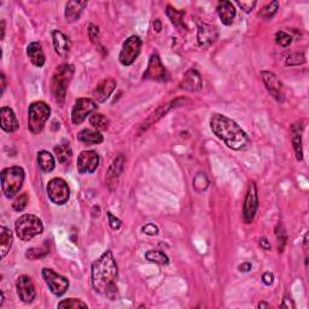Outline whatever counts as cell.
I'll list each match as a JSON object with an SVG mask.
<instances>
[{"mask_svg":"<svg viewBox=\"0 0 309 309\" xmlns=\"http://www.w3.org/2000/svg\"><path fill=\"white\" fill-rule=\"evenodd\" d=\"M91 278L96 293L114 301L118 295L117 278L118 268L114 255L107 250L92 263Z\"/></svg>","mask_w":309,"mask_h":309,"instance_id":"1","label":"cell"},{"mask_svg":"<svg viewBox=\"0 0 309 309\" xmlns=\"http://www.w3.org/2000/svg\"><path fill=\"white\" fill-rule=\"evenodd\" d=\"M211 132L221 139L229 149L239 150L245 149L249 144L248 134L236 121L222 114H214L210 117Z\"/></svg>","mask_w":309,"mask_h":309,"instance_id":"2","label":"cell"},{"mask_svg":"<svg viewBox=\"0 0 309 309\" xmlns=\"http://www.w3.org/2000/svg\"><path fill=\"white\" fill-rule=\"evenodd\" d=\"M75 67L73 64H61L51 79V95L58 106H63L67 97L68 86L73 80Z\"/></svg>","mask_w":309,"mask_h":309,"instance_id":"3","label":"cell"},{"mask_svg":"<svg viewBox=\"0 0 309 309\" xmlns=\"http://www.w3.org/2000/svg\"><path fill=\"white\" fill-rule=\"evenodd\" d=\"M24 171L22 167L13 166L2 169L1 175V190L5 197L11 200L18 194L24 183Z\"/></svg>","mask_w":309,"mask_h":309,"instance_id":"4","label":"cell"},{"mask_svg":"<svg viewBox=\"0 0 309 309\" xmlns=\"http://www.w3.org/2000/svg\"><path fill=\"white\" fill-rule=\"evenodd\" d=\"M17 237L23 242H29L34 237L44 232L42 221L33 214H24L19 216L15 222Z\"/></svg>","mask_w":309,"mask_h":309,"instance_id":"5","label":"cell"},{"mask_svg":"<svg viewBox=\"0 0 309 309\" xmlns=\"http://www.w3.org/2000/svg\"><path fill=\"white\" fill-rule=\"evenodd\" d=\"M51 109L45 102H35L30 104L28 109V128L33 134L42 132L46 122L49 121Z\"/></svg>","mask_w":309,"mask_h":309,"instance_id":"6","label":"cell"},{"mask_svg":"<svg viewBox=\"0 0 309 309\" xmlns=\"http://www.w3.org/2000/svg\"><path fill=\"white\" fill-rule=\"evenodd\" d=\"M141 46H143V41L138 35H132L126 39L122 45V49L120 51V55H118L120 63L124 67L132 65L138 58V56L140 55Z\"/></svg>","mask_w":309,"mask_h":309,"instance_id":"7","label":"cell"},{"mask_svg":"<svg viewBox=\"0 0 309 309\" xmlns=\"http://www.w3.org/2000/svg\"><path fill=\"white\" fill-rule=\"evenodd\" d=\"M47 195L50 201L56 206H64L69 201L70 190L68 184L61 178H53L47 184Z\"/></svg>","mask_w":309,"mask_h":309,"instance_id":"8","label":"cell"},{"mask_svg":"<svg viewBox=\"0 0 309 309\" xmlns=\"http://www.w3.org/2000/svg\"><path fill=\"white\" fill-rule=\"evenodd\" d=\"M41 274L47 286H49L50 291L56 296H63L69 289V280L65 277L61 276V274L56 273L53 269L44 268Z\"/></svg>","mask_w":309,"mask_h":309,"instance_id":"9","label":"cell"},{"mask_svg":"<svg viewBox=\"0 0 309 309\" xmlns=\"http://www.w3.org/2000/svg\"><path fill=\"white\" fill-rule=\"evenodd\" d=\"M97 103L91 98H79L72 110V121L74 124H81L89 116L95 114Z\"/></svg>","mask_w":309,"mask_h":309,"instance_id":"10","label":"cell"},{"mask_svg":"<svg viewBox=\"0 0 309 309\" xmlns=\"http://www.w3.org/2000/svg\"><path fill=\"white\" fill-rule=\"evenodd\" d=\"M257 209H259V195H257V187L255 183H250L248 192L243 206V220L245 223H251L255 219Z\"/></svg>","mask_w":309,"mask_h":309,"instance_id":"11","label":"cell"},{"mask_svg":"<svg viewBox=\"0 0 309 309\" xmlns=\"http://www.w3.org/2000/svg\"><path fill=\"white\" fill-rule=\"evenodd\" d=\"M168 74H167L166 67L162 64L158 53H152L149 59V64L144 73V80H152V81H167Z\"/></svg>","mask_w":309,"mask_h":309,"instance_id":"12","label":"cell"},{"mask_svg":"<svg viewBox=\"0 0 309 309\" xmlns=\"http://www.w3.org/2000/svg\"><path fill=\"white\" fill-rule=\"evenodd\" d=\"M101 163V157L93 150H85L78 157V172L80 174H92L97 171Z\"/></svg>","mask_w":309,"mask_h":309,"instance_id":"13","label":"cell"},{"mask_svg":"<svg viewBox=\"0 0 309 309\" xmlns=\"http://www.w3.org/2000/svg\"><path fill=\"white\" fill-rule=\"evenodd\" d=\"M261 76H262L263 84H265L269 95L277 102H284V86H283V82L280 81V79L276 74L265 70V72L261 73Z\"/></svg>","mask_w":309,"mask_h":309,"instance_id":"14","label":"cell"},{"mask_svg":"<svg viewBox=\"0 0 309 309\" xmlns=\"http://www.w3.org/2000/svg\"><path fill=\"white\" fill-rule=\"evenodd\" d=\"M198 24V32H197V40L198 45L203 49L211 46L215 41H216L217 36H219V30L215 25L208 24L206 22H197Z\"/></svg>","mask_w":309,"mask_h":309,"instance_id":"15","label":"cell"},{"mask_svg":"<svg viewBox=\"0 0 309 309\" xmlns=\"http://www.w3.org/2000/svg\"><path fill=\"white\" fill-rule=\"evenodd\" d=\"M17 295L23 303H32L36 297L34 284L28 276H19L16 280Z\"/></svg>","mask_w":309,"mask_h":309,"instance_id":"16","label":"cell"},{"mask_svg":"<svg viewBox=\"0 0 309 309\" xmlns=\"http://www.w3.org/2000/svg\"><path fill=\"white\" fill-rule=\"evenodd\" d=\"M116 85H117V82H116L115 79L112 78L104 79L103 81L99 82L97 87H96L95 91H93V97H95L96 101L99 102V103H104V102H106L107 99H109L111 93L115 91Z\"/></svg>","mask_w":309,"mask_h":309,"instance_id":"17","label":"cell"},{"mask_svg":"<svg viewBox=\"0 0 309 309\" xmlns=\"http://www.w3.org/2000/svg\"><path fill=\"white\" fill-rule=\"evenodd\" d=\"M179 87L181 90L189 91V92H198V91H201L203 87V81L202 78H201V74L197 70L190 69L184 75Z\"/></svg>","mask_w":309,"mask_h":309,"instance_id":"18","label":"cell"},{"mask_svg":"<svg viewBox=\"0 0 309 309\" xmlns=\"http://www.w3.org/2000/svg\"><path fill=\"white\" fill-rule=\"evenodd\" d=\"M303 129H305V122H303V121H297V122L294 123L290 128L291 143H293L297 161L303 160V146H302Z\"/></svg>","mask_w":309,"mask_h":309,"instance_id":"19","label":"cell"},{"mask_svg":"<svg viewBox=\"0 0 309 309\" xmlns=\"http://www.w3.org/2000/svg\"><path fill=\"white\" fill-rule=\"evenodd\" d=\"M52 41L53 47H55L56 53L61 57L65 58L70 53L72 50V40L65 35L64 33L59 30H53L52 32Z\"/></svg>","mask_w":309,"mask_h":309,"instance_id":"20","label":"cell"},{"mask_svg":"<svg viewBox=\"0 0 309 309\" xmlns=\"http://www.w3.org/2000/svg\"><path fill=\"white\" fill-rule=\"evenodd\" d=\"M0 123L1 129L6 133L16 132L18 129V121L13 112V110L8 106L1 107V114H0Z\"/></svg>","mask_w":309,"mask_h":309,"instance_id":"21","label":"cell"},{"mask_svg":"<svg viewBox=\"0 0 309 309\" xmlns=\"http://www.w3.org/2000/svg\"><path fill=\"white\" fill-rule=\"evenodd\" d=\"M216 11L222 24L231 25L233 23L234 17H236V8H234V5L231 1H227V0L220 1L217 4Z\"/></svg>","mask_w":309,"mask_h":309,"instance_id":"22","label":"cell"},{"mask_svg":"<svg viewBox=\"0 0 309 309\" xmlns=\"http://www.w3.org/2000/svg\"><path fill=\"white\" fill-rule=\"evenodd\" d=\"M87 1H76V0H70L65 5L64 16L68 22H75L80 18L81 13L84 12L85 7L87 6Z\"/></svg>","mask_w":309,"mask_h":309,"instance_id":"23","label":"cell"},{"mask_svg":"<svg viewBox=\"0 0 309 309\" xmlns=\"http://www.w3.org/2000/svg\"><path fill=\"white\" fill-rule=\"evenodd\" d=\"M27 55L29 57L30 62L35 65V67H44L45 62H46V57H45V53L42 51L41 44L38 41L30 42L27 47Z\"/></svg>","mask_w":309,"mask_h":309,"instance_id":"24","label":"cell"},{"mask_svg":"<svg viewBox=\"0 0 309 309\" xmlns=\"http://www.w3.org/2000/svg\"><path fill=\"white\" fill-rule=\"evenodd\" d=\"M78 140L84 144H90V145H98L103 143L104 137L97 129L84 128L78 133Z\"/></svg>","mask_w":309,"mask_h":309,"instance_id":"25","label":"cell"},{"mask_svg":"<svg viewBox=\"0 0 309 309\" xmlns=\"http://www.w3.org/2000/svg\"><path fill=\"white\" fill-rule=\"evenodd\" d=\"M38 164L42 172H52L56 167L55 157L49 151H46V150H41V151L38 152Z\"/></svg>","mask_w":309,"mask_h":309,"instance_id":"26","label":"cell"},{"mask_svg":"<svg viewBox=\"0 0 309 309\" xmlns=\"http://www.w3.org/2000/svg\"><path fill=\"white\" fill-rule=\"evenodd\" d=\"M13 242V236L12 231L10 228L1 226L0 227V246H1V257L4 259L7 255V252L10 251L11 245Z\"/></svg>","mask_w":309,"mask_h":309,"instance_id":"27","label":"cell"},{"mask_svg":"<svg viewBox=\"0 0 309 309\" xmlns=\"http://www.w3.org/2000/svg\"><path fill=\"white\" fill-rule=\"evenodd\" d=\"M178 102L179 101H174V102H171V103H168V104H166V105H163V106H161V107H158L157 110H156V112H154V114H152L151 116H150L149 117V120L146 121L145 123H144V126L141 127V129H147V127H150L151 126V124H154V123H156L157 122L158 120H160V118H162L164 115L167 114V112L169 111V110L172 109V107H174L175 105H177L178 104Z\"/></svg>","mask_w":309,"mask_h":309,"instance_id":"28","label":"cell"},{"mask_svg":"<svg viewBox=\"0 0 309 309\" xmlns=\"http://www.w3.org/2000/svg\"><path fill=\"white\" fill-rule=\"evenodd\" d=\"M166 13H167V16H168V18L171 19L172 23L174 24L178 29H180V30L185 29L186 27H185V23H184L185 11L177 10V8H174L173 6H171V5H168V6H167Z\"/></svg>","mask_w":309,"mask_h":309,"instance_id":"29","label":"cell"},{"mask_svg":"<svg viewBox=\"0 0 309 309\" xmlns=\"http://www.w3.org/2000/svg\"><path fill=\"white\" fill-rule=\"evenodd\" d=\"M55 154L57 157L58 162L61 164H67L70 162L73 157V150L70 147L69 143H62L59 145L55 146Z\"/></svg>","mask_w":309,"mask_h":309,"instance_id":"30","label":"cell"},{"mask_svg":"<svg viewBox=\"0 0 309 309\" xmlns=\"http://www.w3.org/2000/svg\"><path fill=\"white\" fill-rule=\"evenodd\" d=\"M124 168V156L120 154L117 157L112 161L111 166H110L109 171H107V179L114 180L117 179L121 174H122Z\"/></svg>","mask_w":309,"mask_h":309,"instance_id":"31","label":"cell"},{"mask_svg":"<svg viewBox=\"0 0 309 309\" xmlns=\"http://www.w3.org/2000/svg\"><path fill=\"white\" fill-rule=\"evenodd\" d=\"M90 123L93 128L99 130V132L107 130V128H109V126H110L109 118H107L105 115L98 114V112H95V114L91 115Z\"/></svg>","mask_w":309,"mask_h":309,"instance_id":"32","label":"cell"},{"mask_svg":"<svg viewBox=\"0 0 309 309\" xmlns=\"http://www.w3.org/2000/svg\"><path fill=\"white\" fill-rule=\"evenodd\" d=\"M145 259L149 262L160 266H167L169 263V257L161 250H150L145 254Z\"/></svg>","mask_w":309,"mask_h":309,"instance_id":"33","label":"cell"},{"mask_svg":"<svg viewBox=\"0 0 309 309\" xmlns=\"http://www.w3.org/2000/svg\"><path fill=\"white\" fill-rule=\"evenodd\" d=\"M58 308L61 309H79V308H89L87 303L81 301L80 299H65L62 300L57 305Z\"/></svg>","mask_w":309,"mask_h":309,"instance_id":"34","label":"cell"},{"mask_svg":"<svg viewBox=\"0 0 309 309\" xmlns=\"http://www.w3.org/2000/svg\"><path fill=\"white\" fill-rule=\"evenodd\" d=\"M209 187V179L204 173H197L194 178V189L197 192H204Z\"/></svg>","mask_w":309,"mask_h":309,"instance_id":"35","label":"cell"},{"mask_svg":"<svg viewBox=\"0 0 309 309\" xmlns=\"http://www.w3.org/2000/svg\"><path fill=\"white\" fill-rule=\"evenodd\" d=\"M278 8H279V2L278 1H272L269 4L266 5L261 8V11L259 12V16L262 17L265 19H271L273 18L274 15L277 13Z\"/></svg>","mask_w":309,"mask_h":309,"instance_id":"36","label":"cell"},{"mask_svg":"<svg viewBox=\"0 0 309 309\" xmlns=\"http://www.w3.org/2000/svg\"><path fill=\"white\" fill-rule=\"evenodd\" d=\"M276 236H277V240H278V250H279V252H283L285 249L288 236H286L284 226H283L280 222L278 223L276 227Z\"/></svg>","mask_w":309,"mask_h":309,"instance_id":"37","label":"cell"},{"mask_svg":"<svg viewBox=\"0 0 309 309\" xmlns=\"http://www.w3.org/2000/svg\"><path fill=\"white\" fill-rule=\"evenodd\" d=\"M306 61H307V59H306L305 52H294L288 56L285 63L288 67H297V65L305 64Z\"/></svg>","mask_w":309,"mask_h":309,"instance_id":"38","label":"cell"},{"mask_svg":"<svg viewBox=\"0 0 309 309\" xmlns=\"http://www.w3.org/2000/svg\"><path fill=\"white\" fill-rule=\"evenodd\" d=\"M49 254V248L46 246H41V248H32L28 249L27 252H25V257L29 260H38L41 259V257L46 256Z\"/></svg>","mask_w":309,"mask_h":309,"instance_id":"39","label":"cell"},{"mask_svg":"<svg viewBox=\"0 0 309 309\" xmlns=\"http://www.w3.org/2000/svg\"><path fill=\"white\" fill-rule=\"evenodd\" d=\"M28 203H29V197H28L27 192H23V194L19 195L18 197L13 201V203H12L13 210L18 211V212L23 211L24 209L27 208Z\"/></svg>","mask_w":309,"mask_h":309,"instance_id":"40","label":"cell"},{"mask_svg":"<svg viewBox=\"0 0 309 309\" xmlns=\"http://www.w3.org/2000/svg\"><path fill=\"white\" fill-rule=\"evenodd\" d=\"M276 42L279 46L282 47H288L290 46V44L293 42V36L290 34H288L284 30H278L276 33Z\"/></svg>","mask_w":309,"mask_h":309,"instance_id":"41","label":"cell"},{"mask_svg":"<svg viewBox=\"0 0 309 309\" xmlns=\"http://www.w3.org/2000/svg\"><path fill=\"white\" fill-rule=\"evenodd\" d=\"M89 35L91 41L95 45H99V28L96 24H90Z\"/></svg>","mask_w":309,"mask_h":309,"instance_id":"42","label":"cell"},{"mask_svg":"<svg viewBox=\"0 0 309 309\" xmlns=\"http://www.w3.org/2000/svg\"><path fill=\"white\" fill-rule=\"evenodd\" d=\"M106 215H107V219H109L110 227H111L112 229H118L121 227L122 222H121V220L118 219V217H116L115 215H112L111 211H107Z\"/></svg>","mask_w":309,"mask_h":309,"instance_id":"43","label":"cell"},{"mask_svg":"<svg viewBox=\"0 0 309 309\" xmlns=\"http://www.w3.org/2000/svg\"><path fill=\"white\" fill-rule=\"evenodd\" d=\"M143 232L147 236H157L158 234V227L154 223H147L143 227Z\"/></svg>","mask_w":309,"mask_h":309,"instance_id":"44","label":"cell"},{"mask_svg":"<svg viewBox=\"0 0 309 309\" xmlns=\"http://www.w3.org/2000/svg\"><path fill=\"white\" fill-rule=\"evenodd\" d=\"M237 5L239 7H242V10H244L246 13H249L256 6V1H237Z\"/></svg>","mask_w":309,"mask_h":309,"instance_id":"45","label":"cell"},{"mask_svg":"<svg viewBox=\"0 0 309 309\" xmlns=\"http://www.w3.org/2000/svg\"><path fill=\"white\" fill-rule=\"evenodd\" d=\"M273 280H274V276L271 273V272H266L265 274L262 276V282L265 285H272L273 284Z\"/></svg>","mask_w":309,"mask_h":309,"instance_id":"46","label":"cell"},{"mask_svg":"<svg viewBox=\"0 0 309 309\" xmlns=\"http://www.w3.org/2000/svg\"><path fill=\"white\" fill-rule=\"evenodd\" d=\"M282 307H284V308H295V305H294L293 300H291L290 295H289V294H286V295H285L284 301H283Z\"/></svg>","mask_w":309,"mask_h":309,"instance_id":"47","label":"cell"},{"mask_svg":"<svg viewBox=\"0 0 309 309\" xmlns=\"http://www.w3.org/2000/svg\"><path fill=\"white\" fill-rule=\"evenodd\" d=\"M260 245H261V248H263L265 249V250H271V243L268 242V239L266 237H262L260 239Z\"/></svg>","mask_w":309,"mask_h":309,"instance_id":"48","label":"cell"},{"mask_svg":"<svg viewBox=\"0 0 309 309\" xmlns=\"http://www.w3.org/2000/svg\"><path fill=\"white\" fill-rule=\"evenodd\" d=\"M251 263L250 262H243L242 265L238 266V269H239L240 272H243V273H246V272L251 271Z\"/></svg>","mask_w":309,"mask_h":309,"instance_id":"49","label":"cell"},{"mask_svg":"<svg viewBox=\"0 0 309 309\" xmlns=\"http://www.w3.org/2000/svg\"><path fill=\"white\" fill-rule=\"evenodd\" d=\"M154 29L157 33H160L161 30H162V22H161V19H158V18L155 19L154 21Z\"/></svg>","mask_w":309,"mask_h":309,"instance_id":"50","label":"cell"},{"mask_svg":"<svg viewBox=\"0 0 309 309\" xmlns=\"http://www.w3.org/2000/svg\"><path fill=\"white\" fill-rule=\"evenodd\" d=\"M0 79H1V95H2L5 89H6V78H5L4 73H1V78Z\"/></svg>","mask_w":309,"mask_h":309,"instance_id":"51","label":"cell"},{"mask_svg":"<svg viewBox=\"0 0 309 309\" xmlns=\"http://www.w3.org/2000/svg\"><path fill=\"white\" fill-rule=\"evenodd\" d=\"M5 36V21L2 19L1 21V39H4Z\"/></svg>","mask_w":309,"mask_h":309,"instance_id":"52","label":"cell"},{"mask_svg":"<svg viewBox=\"0 0 309 309\" xmlns=\"http://www.w3.org/2000/svg\"><path fill=\"white\" fill-rule=\"evenodd\" d=\"M257 308H269V305L266 302H260L259 305H257Z\"/></svg>","mask_w":309,"mask_h":309,"instance_id":"53","label":"cell"},{"mask_svg":"<svg viewBox=\"0 0 309 309\" xmlns=\"http://www.w3.org/2000/svg\"><path fill=\"white\" fill-rule=\"evenodd\" d=\"M2 302H4V293L1 291V301H0V307L2 306Z\"/></svg>","mask_w":309,"mask_h":309,"instance_id":"54","label":"cell"}]
</instances>
